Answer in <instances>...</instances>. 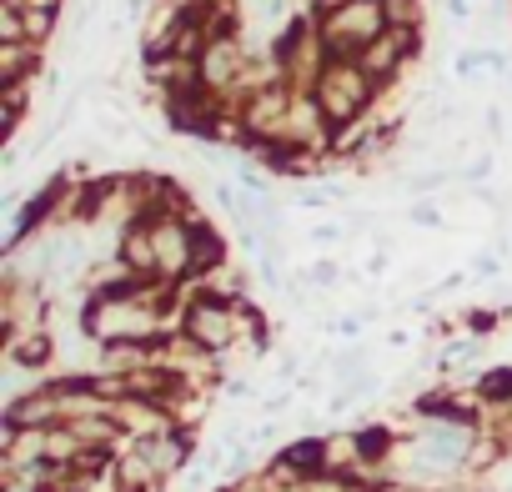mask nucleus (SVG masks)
I'll return each mask as SVG.
<instances>
[{
	"instance_id": "12",
	"label": "nucleus",
	"mask_w": 512,
	"mask_h": 492,
	"mask_svg": "<svg viewBox=\"0 0 512 492\" xmlns=\"http://www.w3.org/2000/svg\"><path fill=\"white\" fill-rule=\"evenodd\" d=\"M447 16L452 21H467L472 16V0H447Z\"/></svg>"
},
{
	"instance_id": "11",
	"label": "nucleus",
	"mask_w": 512,
	"mask_h": 492,
	"mask_svg": "<svg viewBox=\"0 0 512 492\" xmlns=\"http://www.w3.org/2000/svg\"><path fill=\"white\" fill-rule=\"evenodd\" d=\"M497 272H502L497 257H472V277H497Z\"/></svg>"
},
{
	"instance_id": "5",
	"label": "nucleus",
	"mask_w": 512,
	"mask_h": 492,
	"mask_svg": "<svg viewBox=\"0 0 512 492\" xmlns=\"http://www.w3.org/2000/svg\"><path fill=\"white\" fill-rule=\"evenodd\" d=\"M41 66H46V46H36V41H0V86L41 81Z\"/></svg>"
},
{
	"instance_id": "2",
	"label": "nucleus",
	"mask_w": 512,
	"mask_h": 492,
	"mask_svg": "<svg viewBox=\"0 0 512 492\" xmlns=\"http://www.w3.org/2000/svg\"><path fill=\"white\" fill-rule=\"evenodd\" d=\"M387 26V6L382 0H342V6L317 16V36L327 56H362L372 41H382Z\"/></svg>"
},
{
	"instance_id": "9",
	"label": "nucleus",
	"mask_w": 512,
	"mask_h": 492,
	"mask_svg": "<svg viewBox=\"0 0 512 492\" xmlns=\"http://www.w3.org/2000/svg\"><path fill=\"white\" fill-rule=\"evenodd\" d=\"M412 221H417V226H442V211H437L432 201H417V206H412Z\"/></svg>"
},
{
	"instance_id": "10",
	"label": "nucleus",
	"mask_w": 512,
	"mask_h": 492,
	"mask_svg": "<svg viewBox=\"0 0 512 492\" xmlns=\"http://www.w3.org/2000/svg\"><path fill=\"white\" fill-rule=\"evenodd\" d=\"M312 241L317 246H332V241H342V226L337 221H322V226H312Z\"/></svg>"
},
{
	"instance_id": "7",
	"label": "nucleus",
	"mask_w": 512,
	"mask_h": 492,
	"mask_svg": "<svg viewBox=\"0 0 512 492\" xmlns=\"http://www.w3.org/2000/svg\"><path fill=\"white\" fill-rule=\"evenodd\" d=\"M302 282H312V287H337V282H342V267L322 257V262H312V267H307V277H302Z\"/></svg>"
},
{
	"instance_id": "1",
	"label": "nucleus",
	"mask_w": 512,
	"mask_h": 492,
	"mask_svg": "<svg viewBox=\"0 0 512 492\" xmlns=\"http://www.w3.org/2000/svg\"><path fill=\"white\" fill-rule=\"evenodd\" d=\"M382 91H387V86H382L357 56H327V66H322V76H317V86H312V96L322 101V111H327L332 126L362 121V116L377 106Z\"/></svg>"
},
{
	"instance_id": "6",
	"label": "nucleus",
	"mask_w": 512,
	"mask_h": 492,
	"mask_svg": "<svg viewBox=\"0 0 512 492\" xmlns=\"http://www.w3.org/2000/svg\"><path fill=\"white\" fill-rule=\"evenodd\" d=\"M507 312H492V307H472L467 312V337H487V332H497V322H502Z\"/></svg>"
},
{
	"instance_id": "4",
	"label": "nucleus",
	"mask_w": 512,
	"mask_h": 492,
	"mask_svg": "<svg viewBox=\"0 0 512 492\" xmlns=\"http://www.w3.org/2000/svg\"><path fill=\"white\" fill-rule=\"evenodd\" d=\"M297 86L292 81H267L241 101V126H246V146L251 141H287V116H292Z\"/></svg>"
},
{
	"instance_id": "8",
	"label": "nucleus",
	"mask_w": 512,
	"mask_h": 492,
	"mask_svg": "<svg viewBox=\"0 0 512 492\" xmlns=\"http://www.w3.org/2000/svg\"><path fill=\"white\" fill-rule=\"evenodd\" d=\"M477 71H482V46H472V51L457 56V76H462V81H472Z\"/></svg>"
},
{
	"instance_id": "13",
	"label": "nucleus",
	"mask_w": 512,
	"mask_h": 492,
	"mask_svg": "<svg viewBox=\"0 0 512 492\" xmlns=\"http://www.w3.org/2000/svg\"><path fill=\"white\" fill-rule=\"evenodd\" d=\"M502 81H507V91H512V71H507V76H502Z\"/></svg>"
},
{
	"instance_id": "3",
	"label": "nucleus",
	"mask_w": 512,
	"mask_h": 492,
	"mask_svg": "<svg viewBox=\"0 0 512 492\" xmlns=\"http://www.w3.org/2000/svg\"><path fill=\"white\" fill-rule=\"evenodd\" d=\"M176 332H186V337L201 342L206 352L226 357V352H236V342H241V332H236V302H221V297H211V292H186V302H181V327H176Z\"/></svg>"
}]
</instances>
